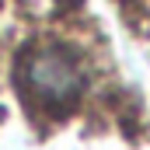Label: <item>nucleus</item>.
Returning <instances> with one entry per match:
<instances>
[{
  "label": "nucleus",
  "mask_w": 150,
  "mask_h": 150,
  "mask_svg": "<svg viewBox=\"0 0 150 150\" xmlns=\"http://www.w3.org/2000/svg\"><path fill=\"white\" fill-rule=\"evenodd\" d=\"M21 87L38 105H67L84 91V63L67 45H38L21 59Z\"/></svg>",
  "instance_id": "obj_1"
}]
</instances>
